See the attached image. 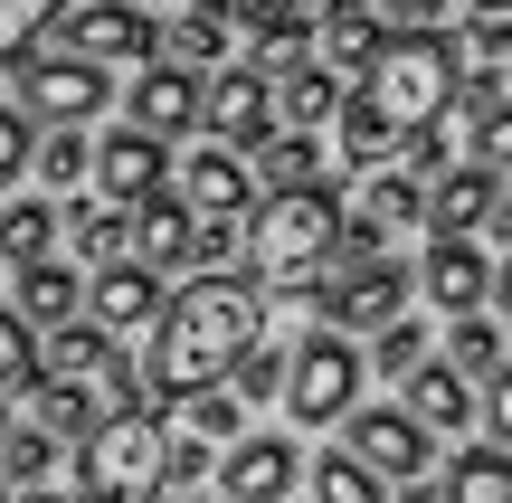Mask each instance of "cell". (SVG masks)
Returning a JSON list of instances; mask_svg holds the SVG:
<instances>
[{"instance_id":"obj_43","label":"cell","mask_w":512,"mask_h":503,"mask_svg":"<svg viewBox=\"0 0 512 503\" xmlns=\"http://www.w3.org/2000/svg\"><path fill=\"white\" fill-rule=\"evenodd\" d=\"M209 466H219V456H209L200 437H162V485H200Z\"/></svg>"},{"instance_id":"obj_33","label":"cell","mask_w":512,"mask_h":503,"mask_svg":"<svg viewBox=\"0 0 512 503\" xmlns=\"http://www.w3.org/2000/svg\"><path fill=\"white\" fill-rule=\"evenodd\" d=\"M446 371L494 380V371H503V333H494L484 314H456V323H446Z\"/></svg>"},{"instance_id":"obj_21","label":"cell","mask_w":512,"mask_h":503,"mask_svg":"<svg viewBox=\"0 0 512 503\" xmlns=\"http://www.w3.org/2000/svg\"><path fill=\"white\" fill-rule=\"evenodd\" d=\"M76 304H86V276H76V266H57V257L19 266V304H10V314L29 323V333H57V323H76Z\"/></svg>"},{"instance_id":"obj_39","label":"cell","mask_w":512,"mask_h":503,"mask_svg":"<svg viewBox=\"0 0 512 503\" xmlns=\"http://www.w3.org/2000/svg\"><path fill=\"white\" fill-rule=\"evenodd\" d=\"M475 162L494 171V181L512 171V105H484V114H475Z\"/></svg>"},{"instance_id":"obj_49","label":"cell","mask_w":512,"mask_h":503,"mask_svg":"<svg viewBox=\"0 0 512 503\" xmlns=\"http://www.w3.org/2000/svg\"><path fill=\"white\" fill-rule=\"evenodd\" d=\"M19 503H76V494H48V485H38V494H19Z\"/></svg>"},{"instance_id":"obj_2","label":"cell","mask_w":512,"mask_h":503,"mask_svg":"<svg viewBox=\"0 0 512 503\" xmlns=\"http://www.w3.org/2000/svg\"><path fill=\"white\" fill-rule=\"evenodd\" d=\"M332 257H342V190H323V181L266 190L238 228V266L256 295H313Z\"/></svg>"},{"instance_id":"obj_37","label":"cell","mask_w":512,"mask_h":503,"mask_svg":"<svg viewBox=\"0 0 512 503\" xmlns=\"http://www.w3.org/2000/svg\"><path fill=\"white\" fill-rule=\"evenodd\" d=\"M370 342H380V352H370V361H380V371L389 380H408V371H418V361H427V323H380V333H370Z\"/></svg>"},{"instance_id":"obj_13","label":"cell","mask_w":512,"mask_h":503,"mask_svg":"<svg viewBox=\"0 0 512 503\" xmlns=\"http://www.w3.org/2000/svg\"><path fill=\"white\" fill-rule=\"evenodd\" d=\"M171 190H181L190 219H247V209H256V171H247V152H228V143L190 152Z\"/></svg>"},{"instance_id":"obj_7","label":"cell","mask_w":512,"mask_h":503,"mask_svg":"<svg viewBox=\"0 0 512 503\" xmlns=\"http://www.w3.org/2000/svg\"><path fill=\"white\" fill-rule=\"evenodd\" d=\"M29 124H95L114 105V76L76 48H48V57H19V95H10Z\"/></svg>"},{"instance_id":"obj_41","label":"cell","mask_w":512,"mask_h":503,"mask_svg":"<svg viewBox=\"0 0 512 503\" xmlns=\"http://www.w3.org/2000/svg\"><path fill=\"white\" fill-rule=\"evenodd\" d=\"M408 143V181H437L446 162H456V143H446V124H418V133H399Z\"/></svg>"},{"instance_id":"obj_44","label":"cell","mask_w":512,"mask_h":503,"mask_svg":"<svg viewBox=\"0 0 512 503\" xmlns=\"http://www.w3.org/2000/svg\"><path fill=\"white\" fill-rule=\"evenodd\" d=\"M465 57H475V67L512 57V19H503V10H484V19H475V38H465Z\"/></svg>"},{"instance_id":"obj_28","label":"cell","mask_w":512,"mask_h":503,"mask_svg":"<svg viewBox=\"0 0 512 503\" xmlns=\"http://www.w3.org/2000/svg\"><path fill=\"white\" fill-rule=\"evenodd\" d=\"M57 257V200H0V266Z\"/></svg>"},{"instance_id":"obj_42","label":"cell","mask_w":512,"mask_h":503,"mask_svg":"<svg viewBox=\"0 0 512 503\" xmlns=\"http://www.w3.org/2000/svg\"><path fill=\"white\" fill-rule=\"evenodd\" d=\"M370 10H380V29H446L456 0H370Z\"/></svg>"},{"instance_id":"obj_47","label":"cell","mask_w":512,"mask_h":503,"mask_svg":"<svg viewBox=\"0 0 512 503\" xmlns=\"http://www.w3.org/2000/svg\"><path fill=\"white\" fill-rule=\"evenodd\" d=\"M484 304H503V314H512V257L494 266V295H484Z\"/></svg>"},{"instance_id":"obj_4","label":"cell","mask_w":512,"mask_h":503,"mask_svg":"<svg viewBox=\"0 0 512 503\" xmlns=\"http://www.w3.org/2000/svg\"><path fill=\"white\" fill-rule=\"evenodd\" d=\"M162 409L152 399H124L105 409L86 437H76V503H152L162 494Z\"/></svg>"},{"instance_id":"obj_12","label":"cell","mask_w":512,"mask_h":503,"mask_svg":"<svg viewBox=\"0 0 512 503\" xmlns=\"http://www.w3.org/2000/svg\"><path fill=\"white\" fill-rule=\"evenodd\" d=\"M418 219H427V181H408V171H361V190L342 200V247H389Z\"/></svg>"},{"instance_id":"obj_24","label":"cell","mask_w":512,"mask_h":503,"mask_svg":"<svg viewBox=\"0 0 512 503\" xmlns=\"http://www.w3.org/2000/svg\"><path fill=\"white\" fill-rule=\"evenodd\" d=\"M57 228L76 238V257H86V266L133 257V209H114V200H76V209H57Z\"/></svg>"},{"instance_id":"obj_18","label":"cell","mask_w":512,"mask_h":503,"mask_svg":"<svg viewBox=\"0 0 512 503\" xmlns=\"http://www.w3.org/2000/svg\"><path fill=\"white\" fill-rule=\"evenodd\" d=\"M380 10L370 0H332V10H313V67H332V76H361L370 57H380Z\"/></svg>"},{"instance_id":"obj_53","label":"cell","mask_w":512,"mask_h":503,"mask_svg":"<svg viewBox=\"0 0 512 503\" xmlns=\"http://www.w3.org/2000/svg\"><path fill=\"white\" fill-rule=\"evenodd\" d=\"M503 67H512V57H503Z\"/></svg>"},{"instance_id":"obj_52","label":"cell","mask_w":512,"mask_h":503,"mask_svg":"<svg viewBox=\"0 0 512 503\" xmlns=\"http://www.w3.org/2000/svg\"><path fill=\"white\" fill-rule=\"evenodd\" d=\"M0 503H19V494H10V485H0Z\"/></svg>"},{"instance_id":"obj_45","label":"cell","mask_w":512,"mask_h":503,"mask_svg":"<svg viewBox=\"0 0 512 503\" xmlns=\"http://www.w3.org/2000/svg\"><path fill=\"white\" fill-rule=\"evenodd\" d=\"M484 428H494V447L512 456V361L494 371V390H484Z\"/></svg>"},{"instance_id":"obj_30","label":"cell","mask_w":512,"mask_h":503,"mask_svg":"<svg viewBox=\"0 0 512 503\" xmlns=\"http://www.w3.org/2000/svg\"><path fill=\"white\" fill-rule=\"evenodd\" d=\"M171 409L190 418V437H200V447H238V437H247V399L228 390V380H219V390H190V399H171Z\"/></svg>"},{"instance_id":"obj_16","label":"cell","mask_w":512,"mask_h":503,"mask_svg":"<svg viewBox=\"0 0 512 503\" xmlns=\"http://www.w3.org/2000/svg\"><path fill=\"white\" fill-rule=\"evenodd\" d=\"M124 124L152 133V143L190 133V124H200V76L171 67V57H162V67H143V76H133V95H124Z\"/></svg>"},{"instance_id":"obj_6","label":"cell","mask_w":512,"mask_h":503,"mask_svg":"<svg viewBox=\"0 0 512 503\" xmlns=\"http://www.w3.org/2000/svg\"><path fill=\"white\" fill-rule=\"evenodd\" d=\"M275 399H285L294 428H342V409L361 399V352H351V333H332V323L304 333L285 352V390H275Z\"/></svg>"},{"instance_id":"obj_10","label":"cell","mask_w":512,"mask_h":503,"mask_svg":"<svg viewBox=\"0 0 512 503\" xmlns=\"http://www.w3.org/2000/svg\"><path fill=\"white\" fill-rule=\"evenodd\" d=\"M200 124H209V143H228V152H256L275 133V76H256V67H219L200 86Z\"/></svg>"},{"instance_id":"obj_20","label":"cell","mask_w":512,"mask_h":503,"mask_svg":"<svg viewBox=\"0 0 512 503\" xmlns=\"http://www.w3.org/2000/svg\"><path fill=\"white\" fill-rule=\"evenodd\" d=\"M484 209H494V171L484 162H446L427 181V238H475Z\"/></svg>"},{"instance_id":"obj_31","label":"cell","mask_w":512,"mask_h":503,"mask_svg":"<svg viewBox=\"0 0 512 503\" xmlns=\"http://www.w3.org/2000/svg\"><path fill=\"white\" fill-rule=\"evenodd\" d=\"M86 162H95L86 124H48V133H38V152H29V171H38L48 190H76V181H86Z\"/></svg>"},{"instance_id":"obj_19","label":"cell","mask_w":512,"mask_h":503,"mask_svg":"<svg viewBox=\"0 0 512 503\" xmlns=\"http://www.w3.org/2000/svg\"><path fill=\"white\" fill-rule=\"evenodd\" d=\"M190 209H181V190H152V200H133V266H152V276H181L190 266Z\"/></svg>"},{"instance_id":"obj_9","label":"cell","mask_w":512,"mask_h":503,"mask_svg":"<svg viewBox=\"0 0 512 503\" xmlns=\"http://www.w3.org/2000/svg\"><path fill=\"white\" fill-rule=\"evenodd\" d=\"M342 456H361L380 485H408V475H427L437 437H427L408 409H361V399H351V409H342Z\"/></svg>"},{"instance_id":"obj_38","label":"cell","mask_w":512,"mask_h":503,"mask_svg":"<svg viewBox=\"0 0 512 503\" xmlns=\"http://www.w3.org/2000/svg\"><path fill=\"white\" fill-rule=\"evenodd\" d=\"M228 390H238V399H275V390H285V352H266V342H256V352H238Z\"/></svg>"},{"instance_id":"obj_3","label":"cell","mask_w":512,"mask_h":503,"mask_svg":"<svg viewBox=\"0 0 512 503\" xmlns=\"http://www.w3.org/2000/svg\"><path fill=\"white\" fill-rule=\"evenodd\" d=\"M456 76H465V57L446 48L437 29H389L380 57L351 76V95H361V105L380 114L389 133H418V124H446V105H456Z\"/></svg>"},{"instance_id":"obj_26","label":"cell","mask_w":512,"mask_h":503,"mask_svg":"<svg viewBox=\"0 0 512 503\" xmlns=\"http://www.w3.org/2000/svg\"><path fill=\"white\" fill-rule=\"evenodd\" d=\"M228 29H238V19H228L219 0H190V10L162 29V48H171V67H219V57H228Z\"/></svg>"},{"instance_id":"obj_15","label":"cell","mask_w":512,"mask_h":503,"mask_svg":"<svg viewBox=\"0 0 512 503\" xmlns=\"http://www.w3.org/2000/svg\"><path fill=\"white\" fill-rule=\"evenodd\" d=\"M86 181L105 190L114 209H133V200H152V190L171 181V152L152 143V133H133V124H124V133H105V143H95V162H86Z\"/></svg>"},{"instance_id":"obj_35","label":"cell","mask_w":512,"mask_h":503,"mask_svg":"<svg viewBox=\"0 0 512 503\" xmlns=\"http://www.w3.org/2000/svg\"><path fill=\"white\" fill-rule=\"evenodd\" d=\"M57 10L67 0H0V67H19L38 48V29H57Z\"/></svg>"},{"instance_id":"obj_46","label":"cell","mask_w":512,"mask_h":503,"mask_svg":"<svg viewBox=\"0 0 512 503\" xmlns=\"http://www.w3.org/2000/svg\"><path fill=\"white\" fill-rule=\"evenodd\" d=\"M484 228H494V238H512V171L494 181V209H484Z\"/></svg>"},{"instance_id":"obj_8","label":"cell","mask_w":512,"mask_h":503,"mask_svg":"<svg viewBox=\"0 0 512 503\" xmlns=\"http://www.w3.org/2000/svg\"><path fill=\"white\" fill-rule=\"evenodd\" d=\"M57 19H67V48L95 57V67H152V48H162L143 0H67Z\"/></svg>"},{"instance_id":"obj_17","label":"cell","mask_w":512,"mask_h":503,"mask_svg":"<svg viewBox=\"0 0 512 503\" xmlns=\"http://www.w3.org/2000/svg\"><path fill=\"white\" fill-rule=\"evenodd\" d=\"M152 314H162V276H152V266L114 257V266L86 276V323H105V333H143Z\"/></svg>"},{"instance_id":"obj_22","label":"cell","mask_w":512,"mask_h":503,"mask_svg":"<svg viewBox=\"0 0 512 503\" xmlns=\"http://www.w3.org/2000/svg\"><path fill=\"white\" fill-rule=\"evenodd\" d=\"M408 418H418L427 437L475 428V390H465V371H446V361H418V371H408Z\"/></svg>"},{"instance_id":"obj_29","label":"cell","mask_w":512,"mask_h":503,"mask_svg":"<svg viewBox=\"0 0 512 503\" xmlns=\"http://www.w3.org/2000/svg\"><path fill=\"white\" fill-rule=\"evenodd\" d=\"M256 181H266V190L323 181V143H313V133H266V143H256Z\"/></svg>"},{"instance_id":"obj_1","label":"cell","mask_w":512,"mask_h":503,"mask_svg":"<svg viewBox=\"0 0 512 503\" xmlns=\"http://www.w3.org/2000/svg\"><path fill=\"white\" fill-rule=\"evenodd\" d=\"M266 342V295H256L247 276H190L181 295H162V314H152V352L143 371H133V390L152 399V409H171V399L190 390H219L228 371H238V352Z\"/></svg>"},{"instance_id":"obj_5","label":"cell","mask_w":512,"mask_h":503,"mask_svg":"<svg viewBox=\"0 0 512 503\" xmlns=\"http://www.w3.org/2000/svg\"><path fill=\"white\" fill-rule=\"evenodd\" d=\"M408 266L389 257V247H342V266H323V285H313V304H323L332 333H380V323L408 314Z\"/></svg>"},{"instance_id":"obj_25","label":"cell","mask_w":512,"mask_h":503,"mask_svg":"<svg viewBox=\"0 0 512 503\" xmlns=\"http://www.w3.org/2000/svg\"><path fill=\"white\" fill-rule=\"evenodd\" d=\"M332 105H342V76L332 67H285L275 76V114H285V133H313V124H332Z\"/></svg>"},{"instance_id":"obj_50","label":"cell","mask_w":512,"mask_h":503,"mask_svg":"<svg viewBox=\"0 0 512 503\" xmlns=\"http://www.w3.org/2000/svg\"><path fill=\"white\" fill-rule=\"evenodd\" d=\"M475 10H503V19H512V0H475Z\"/></svg>"},{"instance_id":"obj_11","label":"cell","mask_w":512,"mask_h":503,"mask_svg":"<svg viewBox=\"0 0 512 503\" xmlns=\"http://www.w3.org/2000/svg\"><path fill=\"white\" fill-rule=\"evenodd\" d=\"M294 485H304V447L275 428H256L219 456V503H294Z\"/></svg>"},{"instance_id":"obj_48","label":"cell","mask_w":512,"mask_h":503,"mask_svg":"<svg viewBox=\"0 0 512 503\" xmlns=\"http://www.w3.org/2000/svg\"><path fill=\"white\" fill-rule=\"evenodd\" d=\"M399 503H437V485H427V475H408V485H399Z\"/></svg>"},{"instance_id":"obj_40","label":"cell","mask_w":512,"mask_h":503,"mask_svg":"<svg viewBox=\"0 0 512 503\" xmlns=\"http://www.w3.org/2000/svg\"><path fill=\"white\" fill-rule=\"evenodd\" d=\"M29 152H38V124L0 95V181H19V171H29Z\"/></svg>"},{"instance_id":"obj_51","label":"cell","mask_w":512,"mask_h":503,"mask_svg":"<svg viewBox=\"0 0 512 503\" xmlns=\"http://www.w3.org/2000/svg\"><path fill=\"white\" fill-rule=\"evenodd\" d=\"M0 437H10V409H0Z\"/></svg>"},{"instance_id":"obj_34","label":"cell","mask_w":512,"mask_h":503,"mask_svg":"<svg viewBox=\"0 0 512 503\" xmlns=\"http://www.w3.org/2000/svg\"><path fill=\"white\" fill-rule=\"evenodd\" d=\"M313 503H389V485L361 466V456L332 447V456H313Z\"/></svg>"},{"instance_id":"obj_36","label":"cell","mask_w":512,"mask_h":503,"mask_svg":"<svg viewBox=\"0 0 512 503\" xmlns=\"http://www.w3.org/2000/svg\"><path fill=\"white\" fill-rule=\"evenodd\" d=\"M29 380H38V333L10 314V304H0V399H10V390H29Z\"/></svg>"},{"instance_id":"obj_27","label":"cell","mask_w":512,"mask_h":503,"mask_svg":"<svg viewBox=\"0 0 512 503\" xmlns=\"http://www.w3.org/2000/svg\"><path fill=\"white\" fill-rule=\"evenodd\" d=\"M437 503H512V456L503 447H465L437 475Z\"/></svg>"},{"instance_id":"obj_32","label":"cell","mask_w":512,"mask_h":503,"mask_svg":"<svg viewBox=\"0 0 512 503\" xmlns=\"http://www.w3.org/2000/svg\"><path fill=\"white\" fill-rule=\"evenodd\" d=\"M57 475V437H38V428H19L10 418V437H0V485L10 494H38Z\"/></svg>"},{"instance_id":"obj_23","label":"cell","mask_w":512,"mask_h":503,"mask_svg":"<svg viewBox=\"0 0 512 503\" xmlns=\"http://www.w3.org/2000/svg\"><path fill=\"white\" fill-rule=\"evenodd\" d=\"M95 418H105V399H95V390H76V380H29V428H38V437L76 447Z\"/></svg>"},{"instance_id":"obj_14","label":"cell","mask_w":512,"mask_h":503,"mask_svg":"<svg viewBox=\"0 0 512 503\" xmlns=\"http://www.w3.org/2000/svg\"><path fill=\"white\" fill-rule=\"evenodd\" d=\"M418 285H427V304H437L446 323H456V314H484V295H494V257H484L475 238H427Z\"/></svg>"}]
</instances>
